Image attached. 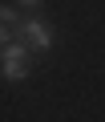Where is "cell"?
<instances>
[{"instance_id":"1","label":"cell","mask_w":105,"mask_h":122,"mask_svg":"<svg viewBox=\"0 0 105 122\" xmlns=\"http://www.w3.org/2000/svg\"><path fill=\"white\" fill-rule=\"evenodd\" d=\"M32 69V49L20 41V45H4L0 49V73H4L8 81H24Z\"/></svg>"},{"instance_id":"2","label":"cell","mask_w":105,"mask_h":122,"mask_svg":"<svg viewBox=\"0 0 105 122\" xmlns=\"http://www.w3.org/2000/svg\"><path fill=\"white\" fill-rule=\"evenodd\" d=\"M16 37H20L32 53H48V49H52V41H57V33H52V25H48L44 16H28V20H20Z\"/></svg>"},{"instance_id":"4","label":"cell","mask_w":105,"mask_h":122,"mask_svg":"<svg viewBox=\"0 0 105 122\" xmlns=\"http://www.w3.org/2000/svg\"><path fill=\"white\" fill-rule=\"evenodd\" d=\"M12 37H16V29H8V25H0V49H4V45H12Z\"/></svg>"},{"instance_id":"3","label":"cell","mask_w":105,"mask_h":122,"mask_svg":"<svg viewBox=\"0 0 105 122\" xmlns=\"http://www.w3.org/2000/svg\"><path fill=\"white\" fill-rule=\"evenodd\" d=\"M20 8H8V4H0V25H8V29H20Z\"/></svg>"},{"instance_id":"5","label":"cell","mask_w":105,"mask_h":122,"mask_svg":"<svg viewBox=\"0 0 105 122\" xmlns=\"http://www.w3.org/2000/svg\"><path fill=\"white\" fill-rule=\"evenodd\" d=\"M44 0H16V8H40Z\"/></svg>"}]
</instances>
